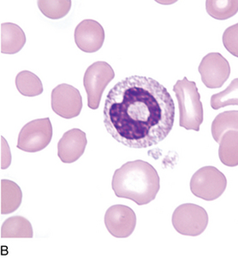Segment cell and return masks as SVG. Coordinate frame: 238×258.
I'll use <instances>...</instances> for the list:
<instances>
[{"instance_id": "6da1fadb", "label": "cell", "mask_w": 238, "mask_h": 258, "mask_svg": "<svg viewBox=\"0 0 238 258\" xmlns=\"http://www.w3.org/2000/svg\"><path fill=\"white\" fill-rule=\"evenodd\" d=\"M104 124L118 143L131 149L156 145L169 135L175 105L153 78L132 76L117 83L106 96Z\"/></svg>"}, {"instance_id": "7a4b0ae2", "label": "cell", "mask_w": 238, "mask_h": 258, "mask_svg": "<svg viewBox=\"0 0 238 258\" xmlns=\"http://www.w3.org/2000/svg\"><path fill=\"white\" fill-rule=\"evenodd\" d=\"M112 187L118 198H126L141 206L154 200L161 180L151 164L136 160L126 162L115 171Z\"/></svg>"}, {"instance_id": "3957f363", "label": "cell", "mask_w": 238, "mask_h": 258, "mask_svg": "<svg viewBox=\"0 0 238 258\" xmlns=\"http://www.w3.org/2000/svg\"><path fill=\"white\" fill-rule=\"evenodd\" d=\"M179 108V125L188 131L199 132L203 123V106L196 83L184 78L173 87Z\"/></svg>"}, {"instance_id": "277c9868", "label": "cell", "mask_w": 238, "mask_h": 258, "mask_svg": "<svg viewBox=\"0 0 238 258\" xmlns=\"http://www.w3.org/2000/svg\"><path fill=\"white\" fill-rule=\"evenodd\" d=\"M225 176L214 166H204L192 176L190 189L193 195L205 201L218 199L226 189Z\"/></svg>"}, {"instance_id": "5b68a950", "label": "cell", "mask_w": 238, "mask_h": 258, "mask_svg": "<svg viewBox=\"0 0 238 258\" xmlns=\"http://www.w3.org/2000/svg\"><path fill=\"white\" fill-rule=\"evenodd\" d=\"M172 225L182 235H201L208 225V215L203 208L196 204H182L172 215Z\"/></svg>"}, {"instance_id": "8992f818", "label": "cell", "mask_w": 238, "mask_h": 258, "mask_svg": "<svg viewBox=\"0 0 238 258\" xmlns=\"http://www.w3.org/2000/svg\"><path fill=\"white\" fill-rule=\"evenodd\" d=\"M115 78V72L109 63L98 61L87 69L84 78V88L88 95V106L98 109L106 87Z\"/></svg>"}, {"instance_id": "52a82bcc", "label": "cell", "mask_w": 238, "mask_h": 258, "mask_svg": "<svg viewBox=\"0 0 238 258\" xmlns=\"http://www.w3.org/2000/svg\"><path fill=\"white\" fill-rule=\"evenodd\" d=\"M52 138V125L50 118L35 119L21 130L17 147L24 152H39L48 146Z\"/></svg>"}, {"instance_id": "ba28073f", "label": "cell", "mask_w": 238, "mask_h": 258, "mask_svg": "<svg viewBox=\"0 0 238 258\" xmlns=\"http://www.w3.org/2000/svg\"><path fill=\"white\" fill-rule=\"evenodd\" d=\"M198 71L205 86L211 89H218L228 80L230 66L222 54L211 52L202 58Z\"/></svg>"}, {"instance_id": "9c48e42d", "label": "cell", "mask_w": 238, "mask_h": 258, "mask_svg": "<svg viewBox=\"0 0 238 258\" xmlns=\"http://www.w3.org/2000/svg\"><path fill=\"white\" fill-rule=\"evenodd\" d=\"M52 108L61 118H75L83 108V98L75 87L63 83L57 85L52 92Z\"/></svg>"}, {"instance_id": "30bf717a", "label": "cell", "mask_w": 238, "mask_h": 258, "mask_svg": "<svg viewBox=\"0 0 238 258\" xmlns=\"http://www.w3.org/2000/svg\"><path fill=\"white\" fill-rule=\"evenodd\" d=\"M105 225L115 238H128L136 226V215L132 209L117 204L110 207L105 215Z\"/></svg>"}, {"instance_id": "8fae6325", "label": "cell", "mask_w": 238, "mask_h": 258, "mask_svg": "<svg viewBox=\"0 0 238 258\" xmlns=\"http://www.w3.org/2000/svg\"><path fill=\"white\" fill-rule=\"evenodd\" d=\"M75 41L83 52L92 53L103 46L105 30L101 23L92 19L81 22L75 29Z\"/></svg>"}, {"instance_id": "7c38bea8", "label": "cell", "mask_w": 238, "mask_h": 258, "mask_svg": "<svg viewBox=\"0 0 238 258\" xmlns=\"http://www.w3.org/2000/svg\"><path fill=\"white\" fill-rule=\"evenodd\" d=\"M88 140L86 133L80 129L69 130L57 144V155L63 163H73L84 155Z\"/></svg>"}, {"instance_id": "4fadbf2b", "label": "cell", "mask_w": 238, "mask_h": 258, "mask_svg": "<svg viewBox=\"0 0 238 258\" xmlns=\"http://www.w3.org/2000/svg\"><path fill=\"white\" fill-rule=\"evenodd\" d=\"M0 47L4 54H15L20 52L26 43L25 33L15 23H2L0 27Z\"/></svg>"}, {"instance_id": "5bb4252c", "label": "cell", "mask_w": 238, "mask_h": 258, "mask_svg": "<svg viewBox=\"0 0 238 258\" xmlns=\"http://www.w3.org/2000/svg\"><path fill=\"white\" fill-rule=\"evenodd\" d=\"M23 200L18 184L8 179L1 180V215H8L18 210Z\"/></svg>"}, {"instance_id": "9a60e30c", "label": "cell", "mask_w": 238, "mask_h": 258, "mask_svg": "<svg viewBox=\"0 0 238 258\" xmlns=\"http://www.w3.org/2000/svg\"><path fill=\"white\" fill-rule=\"evenodd\" d=\"M218 156L220 161L227 166L238 165L237 131H229L222 136L219 142Z\"/></svg>"}, {"instance_id": "2e32d148", "label": "cell", "mask_w": 238, "mask_h": 258, "mask_svg": "<svg viewBox=\"0 0 238 258\" xmlns=\"http://www.w3.org/2000/svg\"><path fill=\"white\" fill-rule=\"evenodd\" d=\"M32 225L23 216H12L6 219L1 227V238H33Z\"/></svg>"}, {"instance_id": "e0dca14e", "label": "cell", "mask_w": 238, "mask_h": 258, "mask_svg": "<svg viewBox=\"0 0 238 258\" xmlns=\"http://www.w3.org/2000/svg\"><path fill=\"white\" fill-rule=\"evenodd\" d=\"M16 86L19 93L27 97H35L43 93V85L40 78L29 71L18 73L16 78Z\"/></svg>"}, {"instance_id": "ac0fdd59", "label": "cell", "mask_w": 238, "mask_h": 258, "mask_svg": "<svg viewBox=\"0 0 238 258\" xmlns=\"http://www.w3.org/2000/svg\"><path fill=\"white\" fill-rule=\"evenodd\" d=\"M238 112L228 111L221 112L214 118L212 123V135L213 139L219 144L222 136L229 131H237Z\"/></svg>"}, {"instance_id": "d6986e66", "label": "cell", "mask_w": 238, "mask_h": 258, "mask_svg": "<svg viewBox=\"0 0 238 258\" xmlns=\"http://www.w3.org/2000/svg\"><path fill=\"white\" fill-rule=\"evenodd\" d=\"M207 12L216 20H226L237 13V0H207Z\"/></svg>"}, {"instance_id": "ffe728a7", "label": "cell", "mask_w": 238, "mask_h": 258, "mask_svg": "<svg viewBox=\"0 0 238 258\" xmlns=\"http://www.w3.org/2000/svg\"><path fill=\"white\" fill-rule=\"evenodd\" d=\"M70 0H40L38 6L40 12L46 18L53 20L63 18L69 13L71 8Z\"/></svg>"}, {"instance_id": "44dd1931", "label": "cell", "mask_w": 238, "mask_h": 258, "mask_svg": "<svg viewBox=\"0 0 238 258\" xmlns=\"http://www.w3.org/2000/svg\"><path fill=\"white\" fill-rule=\"evenodd\" d=\"M238 79L235 78L224 91L212 95L211 106L212 109L218 110L227 106L238 105Z\"/></svg>"}, {"instance_id": "7402d4cb", "label": "cell", "mask_w": 238, "mask_h": 258, "mask_svg": "<svg viewBox=\"0 0 238 258\" xmlns=\"http://www.w3.org/2000/svg\"><path fill=\"white\" fill-rule=\"evenodd\" d=\"M238 24L229 27L223 35V44L228 52L238 57Z\"/></svg>"}, {"instance_id": "603a6c76", "label": "cell", "mask_w": 238, "mask_h": 258, "mask_svg": "<svg viewBox=\"0 0 238 258\" xmlns=\"http://www.w3.org/2000/svg\"><path fill=\"white\" fill-rule=\"evenodd\" d=\"M12 163V154L9 145L3 136L1 137V168L6 169Z\"/></svg>"}]
</instances>
